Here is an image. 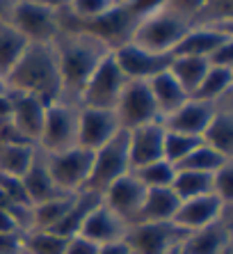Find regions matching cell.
<instances>
[{
  "mask_svg": "<svg viewBox=\"0 0 233 254\" xmlns=\"http://www.w3.org/2000/svg\"><path fill=\"white\" fill-rule=\"evenodd\" d=\"M201 144V137L185 135V133H174V130L165 128V147H163V158L169 160L172 165H178L185 156H190L194 149Z\"/></svg>",
  "mask_w": 233,
  "mask_h": 254,
  "instance_id": "obj_36",
  "label": "cell"
},
{
  "mask_svg": "<svg viewBox=\"0 0 233 254\" xmlns=\"http://www.w3.org/2000/svg\"><path fill=\"white\" fill-rule=\"evenodd\" d=\"M112 58H115L116 66H119V71L123 73L126 80H144V83L151 80L153 76H158V73L167 71L169 62H172V55L151 53V51L140 48L133 42L115 48Z\"/></svg>",
  "mask_w": 233,
  "mask_h": 254,
  "instance_id": "obj_12",
  "label": "cell"
},
{
  "mask_svg": "<svg viewBox=\"0 0 233 254\" xmlns=\"http://www.w3.org/2000/svg\"><path fill=\"white\" fill-rule=\"evenodd\" d=\"M172 190L178 199H192V197L213 195V174H201V172L190 170H176Z\"/></svg>",
  "mask_w": 233,
  "mask_h": 254,
  "instance_id": "obj_31",
  "label": "cell"
},
{
  "mask_svg": "<svg viewBox=\"0 0 233 254\" xmlns=\"http://www.w3.org/2000/svg\"><path fill=\"white\" fill-rule=\"evenodd\" d=\"M231 0H204L201 9L192 18V25H231Z\"/></svg>",
  "mask_w": 233,
  "mask_h": 254,
  "instance_id": "obj_38",
  "label": "cell"
},
{
  "mask_svg": "<svg viewBox=\"0 0 233 254\" xmlns=\"http://www.w3.org/2000/svg\"><path fill=\"white\" fill-rule=\"evenodd\" d=\"M187 30H190V21H185L167 7H160L137 21V28H135L130 42L137 44L140 48L151 51V53L172 55V51Z\"/></svg>",
  "mask_w": 233,
  "mask_h": 254,
  "instance_id": "obj_3",
  "label": "cell"
},
{
  "mask_svg": "<svg viewBox=\"0 0 233 254\" xmlns=\"http://www.w3.org/2000/svg\"><path fill=\"white\" fill-rule=\"evenodd\" d=\"M146 83H149V89H151L153 103H156V108H158L160 119L176 113V110L190 99V94H187L185 89L178 85V80L169 73V69L163 71V73H158V76H153L151 80H146Z\"/></svg>",
  "mask_w": 233,
  "mask_h": 254,
  "instance_id": "obj_23",
  "label": "cell"
},
{
  "mask_svg": "<svg viewBox=\"0 0 233 254\" xmlns=\"http://www.w3.org/2000/svg\"><path fill=\"white\" fill-rule=\"evenodd\" d=\"M215 110H217V106H213V103L197 101V99L190 96V99H187L185 103L176 110V113H172L169 117L160 119V122H163V126L167 130L201 137V133L206 130V126H208V122L213 119Z\"/></svg>",
  "mask_w": 233,
  "mask_h": 254,
  "instance_id": "obj_19",
  "label": "cell"
},
{
  "mask_svg": "<svg viewBox=\"0 0 233 254\" xmlns=\"http://www.w3.org/2000/svg\"><path fill=\"white\" fill-rule=\"evenodd\" d=\"M231 211V208H229ZM229 211L217 222L185 234L181 250L185 254H229L231 252V215Z\"/></svg>",
  "mask_w": 233,
  "mask_h": 254,
  "instance_id": "obj_16",
  "label": "cell"
},
{
  "mask_svg": "<svg viewBox=\"0 0 233 254\" xmlns=\"http://www.w3.org/2000/svg\"><path fill=\"white\" fill-rule=\"evenodd\" d=\"M208 71V60L206 58H194V55H172L169 62V73L178 80L187 94H192L197 85L201 83L204 73Z\"/></svg>",
  "mask_w": 233,
  "mask_h": 254,
  "instance_id": "obj_29",
  "label": "cell"
},
{
  "mask_svg": "<svg viewBox=\"0 0 233 254\" xmlns=\"http://www.w3.org/2000/svg\"><path fill=\"white\" fill-rule=\"evenodd\" d=\"M208 64L210 66H222V69H231L233 66V39L224 42L217 51L208 55Z\"/></svg>",
  "mask_w": 233,
  "mask_h": 254,
  "instance_id": "obj_43",
  "label": "cell"
},
{
  "mask_svg": "<svg viewBox=\"0 0 233 254\" xmlns=\"http://www.w3.org/2000/svg\"><path fill=\"white\" fill-rule=\"evenodd\" d=\"M115 115L121 130H133L137 126L160 122V115H158V108L153 103L149 83H144V80H128L123 85V92L115 106Z\"/></svg>",
  "mask_w": 233,
  "mask_h": 254,
  "instance_id": "obj_10",
  "label": "cell"
},
{
  "mask_svg": "<svg viewBox=\"0 0 233 254\" xmlns=\"http://www.w3.org/2000/svg\"><path fill=\"white\" fill-rule=\"evenodd\" d=\"M231 89H233V69H222V66L208 64V71L204 73L201 83L197 85V89L190 96L197 101L220 106V103L231 99Z\"/></svg>",
  "mask_w": 233,
  "mask_h": 254,
  "instance_id": "obj_26",
  "label": "cell"
},
{
  "mask_svg": "<svg viewBox=\"0 0 233 254\" xmlns=\"http://www.w3.org/2000/svg\"><path fill=\"white\" fill-rule=\"evenodd\" d=\"M96 254H133L130 248L126 245V241L119 243H108V245H99V252Z\"/></svg>",
  "mask_w": 233,
  "mask_h": 254,
  "instance_id": "obj_45",
  "label": "cell"
},
{
  "mask_svg": "<svg viewBox=\"0 0 233 254\" xmlns=\"http://www.w3.org/2000/svg\"><path fill=\"white\" fill-rule=\"evenodd\" d=\"M115 5V0H69V7H66V12H62V16L71 18L76 23H85V21L103 16Z\"/></svg>",
  "mask_w": 233,
  "mask_h": 254,
  "instance_id": "obj_37",
  "label": "cell"
},
{
  "mask_svg": "<svg viewBox=\"0 0 233 254\" xmlns=\"http://www.w3.org/2000/svg\"><path fill=\"white\" fill-rule=\"evenodd\" d=\"M185 238V231L174 222H137L126 231V245L133 254H167L178 248Z\"/></svg>",
  "mask_w": 233,
  "mask_h": 254,
  "instance_id": "obj_11",
  "label": "cell"
},
{
  "mask_svg": "<svg viewBox=\"0 0 233 254\" xmlns=\"http://www.w3.org/2000/svg\"><path fill=\"white\" fill-rule=\"evenodd\" d=\"M73 195H59L48 201H41L32 206V229H48L53 231L59 225V220L66 215Z\"/></svg>",
  "mask_w": 233,
  "mask_h": 254,
  "instance_id": "obj_32",
  "label": "cell"
},
{
  "mask_svg": "<svg viewBox=\"0 0 233 254\" xmlns=\"http://www.w3.org/2000/svg\"><path fill=\"white\" fill-rule=\"evenodd\" d=\"M144 195H146V188L140 184V179L135 177L133 172H128V174L119 177L103 190L101 201L130 227L137 220V213L142 208Z\"/></svg>",
  "mask_w": 233,
  "mask_h": 254,
  "instance_id": "obj_13",
  "label": "cell"
},
{
  "mask_svg": "<svg viewBox=\"0 0 233 254\" xmlns=\"http://www.w3.org/2000/svg\"><path fill=\"white\" fill-rule=\"evenodd\" d=\"M7 89L30 94L46 106L62 99V78L53 44H30L14 69L7 73Z\"/></svg>",
  "mask_w": 233,
  "mask_h": 254,
  "instance_id": "obj_2",
  "label": "cell"
},
{
  "mask_svg": "<svg viewBox=\"0 0 233 254\" xmlns=\"http://www.w3.org/2000/svg\"><path fill=\"white\" fill-rule=\"evenodd\" d=\"M213 195L220 197L227 206L233 204V160H229L213 174Z\"/></svg>",
  "mask_w": 233,
  "mask_h": 254,
  "instance_id": "obj_39",
  "label": "cell"
},
{
  "mask_svg": "<svg viewBox=\"0 0 233 254\" xmlns=\"http://www.w3.org/2000/svg\"><path fill=\"white\" fill-rule=\"evenodd\" d=\"M126 135H128L130 172L163 158V147H165L163 122H151V124L137 126L133 130H126Z\"/></svg>",
  "mask_w": 233,
  "mask_h": 254,
  "instance_id": "obj_17",
  "label": "cell"
},
{
  "mask_svg": "<svg viewBox=\"0 0 233 254\" xmlns=\"http://www.w3.org/2000/svg\"><path fill=\"white\" fill-rule=\"evenodd\" d=\"M7 21L25 37L28 44H53L59 35V14L35 0H16Z\"/></svg>",
  "mask_w": 233,
  "mask_h": 254,
  "instance_id": "obj_8",
  "label": "cell"
},
{
  "mask_svg": "<svg viewBox=\"0 0 233 254\" xmlns=\"http://www.w3.org/2000/svg\"><path fill=\"white\" fill-rule=\"evenodd\" d=\"M53 51L58 58V69L62 78V99L76 103L82 85L87 83L92 71L110 53L105 44L96 37L76 28H59V35L53 42Z\"/></svg>",
  "mask_w": 233,
  "mask_h": 254,
  "instance_id": "obj_1",
  "label": "cell"
},
{
  "mask_svg": "<svg viewBox=\"0 0 233 254\" xmlns=\"http://www.w3.org/2000/svg\"><path fill=\"white\" fill-rule=\"evenodd\" d=\"M130 172L128 160V135L126 130H119L110 142H105L101 149L92 151V172H89L85 190L103 195V190L116 181L119 177Z\"/></svg>",
  "mask_w": 233,
  "mask_h": 254,
  "instance_id": "obj_6",
  "label": "cell"
},
{
  "mask_svg": "<svg viewBox=\"0 0 233 254\" xmlns=\"http://www.w3.org/2000/svg\"><path fill=\"white\" fill-rule=\"evenodd\" d=\"M5 92H7V80L0 76V94H5Z\"/></svg>",
  "mask_w": 233,
  "mask_h": 254,
  "instance_id": "obj_50",
  "label": "cell"
},
{
  "mask_svg": "<svg viewBox=\"0 0 233 254\" xmlns=\"http://www.w3.org/2000/svg\"><path fill=\"white\" fill-rule=\"evenodd\" d=\"M0 190L5 192L7 197L16 204H30L28 197H25V188L23 181L18 177H7V174H0Z\"/></svg>",
  "mask_w": 233,
  "mask_h": 254,
  "instance_id": "obj_40",
  "label": "cell"
},
{
  "mask_svg": "<svg viewBox=\"0 0 233 254\" xmlns=\"http://www.w3.org/2000/svg\"><path fill=\"white\" fill-rule=\"evenodd\" d=\"M201 5H204V0H167L165 2L167 9H172L185 21H190V25H192V18L197 16V12L201 9Z\"/></svg>",
  "mask_w": 233,
  "mask_h": 254,
  "instance_id": "obj_41",
  "label": "cell"
},
{
  "mask_svg": "<svg viewBox=\"0 0 233 254\" xmlns=\"http://www.w3.org/2000/svg\"><path fill=\"white\" fill-rule=\"evenodd\" d=\"M201 142L213 147L215 151H220V154L233 158V113L229 103L217 106L213 119L201 133Z\"/></svg>",
  "mask_w": 233,
  "mask_h": 254,
  "instance_id": "obj_25",
  "label": "cell"
},
{
  "mask_svg": "<svg viewBox=\"0 0 233 254\" xmlns=\"http://www.w3.org/2000/svg\"><path fill=\"white\" fill-rule=\"evenodd\" d=\"M167 254H185V252H183V250H181V245H178V248H174V250H169V252Z\"/></svg>",
  "mask_w": 233,
  "mask_h": 254,
  "instance_id": "obj_51",
  "label": "cell"
},
{
  "mask_svg": "<svg viewBox=\"0 0 233 254\" xmlns=\"http://www.w3.org/2000/svg\"><path fill=\"white\" fill-rule=\"evenodd\" d=\"M231 206H227L220 197L215 195H204V197H192V199H183L176 208L174 222L178 229H183L185 234L197 229H204V227L213 225L224 215Z\"/></svg>",
  "mask_w": 233,
  "mask_h": 254,
  "instance_id": "obj_15",
  "label": "cell"
},
{
  "mask_svg": "<svg viewBox=\"0 0 233 254\" xmlns=\"http://www.w3.org/2000/svg\"><path fill=\"white\" fill-rule=\"evenodd\" d=\"M229 160H233V158L220 154V151H215L213 147H208V144L201 142L192 154L185 156V158L176 165V170H190V172H201V174H215L222 165H227Z\"/></svg>",
  "mask_w": 233,
  "mask_h": 254,
  "instance_id": "obj_33",
  "label": "cell"
},
{
  "mask_svg": "<svg viewBox=\"0 0 233 254\" xmlns=\"http://www.w3.org/2000/svg\"><path fill=\"white\" fill-rule=\"evenodd\" d=\"M121 130L115 110L80 108L78 110V147L96 151Z\"/></svg>",
  "mask_w": 233,
  "mask_h": 254,
  "instance_id": "obj_14",
  "label": "cell"
},
{
  "mask_svg": "<svg viewBox=\"0 0 233 254\" xmlns=\"http://www.w3.org/2000/svg\"><path fill=\"white\" fill-rule=\"evenodd\" d=\"M28 46L30 44L25 42V37L9 21H0V76L7 78Z\"/></svg>",
  "mask_w": 233,
  "mask_h": 254,
  "instance_id": "obj_30",
  "label": "cell"
},
{
  "mask_svg": "<svg viewBox=\"0 0 233 254\" xmlns=\"http://www.w3.org/2000/svg\"><path fill=\"white\" fill-rule=\"evenodd\" d=\"M133 174L140 179V184L144 186L146 190L151 188H172L174 184V177H176V167L169 163V160L160 158V160H153L149 165H142L137 170H133Z\"/></svg>",
  "mask_w": 233,
  "mask_h": 254,
  "instance_id": "obj_35",
  "label": "cell"
},
{
  "mask_svg": "<svg viewBox=\"0 0 233 254\" xmlns=\"http://www.w3.org/2000/svg\"><path fill=\"white\" fill-rule=\"evenodd\" d=\"M229 39H233V25H190L172 55H194L208 60V55Z\"/></svg>",
  "mask_w": 233,
  "mask_h": 254,
  "instance_id": "obj_18",
  "label": "cell"
},
{
  "mask_svg": "<svg viewBox=\"0 0 233 254\" xmlns=\"http://www.w3.org/2000/svg\"><path fill=\"white\" fill-rule=\"evenodd\" d=\"M44 156H46V165L51 170V177L55 181V186L59 188V192L76 195V192L85 190L89 172H92V151L82 147H71L66 151Z\"/></svg>",
  "mask_w": 233,
  "mask_h": 254,
  "instance_id": "obj_9",
  "label": "cell"
},
{
  "mask_svg": "<svg viewBox=\"0 0 233 254\" xmlns=\"http://www.w3.org/2000/svg\"><path fill=\"white\" fill-rule=\"evenodd\" d=\"M23 188H25V197H28L30 206H35V204H41V201H48L53 197H59L64 195V192H59V188L55 186L51 177V170L46 165V156L41 154L39 149H37V156L32 160V165L28 167L23 177Z\"/></svg>",
  "mask_w": 233,
  "mask_h": 254,
  "instance_id": "obj_22",
  "label": "cell"
},
{
  "mask_svg": "<svg viewBox=\"0 0 233 254\" xmlns=\"http://www.w3.org/2000/svg\"><path fill=\"white\" fill-rule=\"evenodd\" d=\"M12 117V94L7 89L5 94H0V122H7Z\"/></svg>",
  "mask_w": 233,
  "mask_h": 254,
  "instance_id": "obj_46",
  "label": "cell"
},
{
  "mask_svg": "<svg viewBox=\"0 0 233 254\" xmlns=\"http://www.w3.org/2000/svg\"><path fill=\"white\" fill-rule=\"evenodd\" d=\"M99 204H101V195H96V192H89V190L76 192L73 199H71V206H69V211H66V215L59 220V225L53 231L64 238L76 236L78 231H80L82 222L87 220V215L99 206Z\"/></svg>",
  "mask_w": 233,
  "mask_h": 254,
  "instance_id": "obj_27",
  "label": "cell"
},
{
  "mask_svg": "<svg viewBox=\"0 0 233 254\" xmlns=\"http://www.w3.org/2000/svg\"><path fill=\"white\" fill-rule=\"evenodd\" d=\"M0 254H25L23 234L21 231H5V234H0Z\"/></svg>",
  "mask_w": 233,
  "mask_h": 254,
  "instance_id": "obj_42",
  "label": "cell"
},
{
  "mask_svg": "<svg viewBox=\"0 0 233 254\" xmlns=\"http://www.w3.org/2000/svg\"><path fill=\"white\" fill-rule=\"evenodd\" d=\"M116 5H123V2H128V0H115Z\"/></svg>",
  "mask_w": 233,
  "mask_h": 254,
  "instance_id": "obj_52",
  "label": "cell"
},
{
  "mask_svg": "<svg viewBox=\"0 0 233 254\" xmlns=\"http://www.w3.org/2000/svg\"><path fill=\"white\" fill-rule=\"evenodd\" d=\"M16 0H0V21H7L9 12H12V7Z\"/></svg>",
  "mask_w": 233,
  "mask_h": 254,
  "instance_id": "obj_49",
  "label": "cell"
},
{
  "mask_svg": "<svg viewBox=\"0 0 233 254\" xmlns=\"http://www.w3.org/2000/svg\"><path fill=\"white\" fill-rule=\"evenodd\" d=\"M37 156V144L16 142V144H0V174L7 177H23Z\"/></svg>",
  "mask_w": 233,
  "mask_h": 254,
  "instance_id": "obj_28",
  "label": "cell"
},
{
  "mask_svg": "<svg viewBox=\"0 0 233 254\" xmlns=\"http://www.w3.org/2000/svg\"><path fill=\"white\" fill-rule=\"evenodd\" d=\"M181 199L176 197V192L172 188H151L146 190L144 201H142V208L137 213V222H172L176 215V208H178Z\"/></svg>",
  "mask_w": 233,
  "mask_h": 254,
  "instance_id": "obj_24",
  "label": "cell"
},
{
  "mask_svg": "<svg viewBox=\"0 0 233 254\" xmlns=\"http://www.w3.org/2000/svg\"><path fill=\"white\" fill-rule=\"evenodd\" d=\"M78 110H80L78 103L64 99L46 106V117L37 140V149L44 154H58L78 147Z\"/></svg>",
  "mask_w": 233,
  "mask_h": 254,
  "instance_id": "obj_4",
  "label": "cell"
},
{
  "mask_svg": "<svg viewBox=\"0 0 233 254\" xmlns=\"http://www.w3.org/2000/svg\"><path fill=\"white\" fill-rule=\"evenodd\" d=\"M128 83L119 71L112 53H108L92 71L87 83L82 85L76 103L80 108H101V110H115L116 101L123 92V85Z\"/></svg>",
  "mask_w": 233,
  "mask_h": 254,
  "instance_id": "obj_7",
  "label": "cell"
},
{
  "mask_svg": "<svg viewBox=\"0 0 233 254\" xmlns=\"http://www.w3.org/2000/svg\"><path fill=\"white\" fill-rule=\"evenodd\" d=\"M66 238L48 229H30L23 234L25 254H64Z\"/></svg>",
  "mask_w": 233,
  "mask_h": 254,
  "instance_id": "obj_34",
  "label": "cell"
},
{
  "mask_svg": "<svg viewBox=\"0 0 233 254\" xmlns=\"http://www.w3.org/2000/svg\"><path fill=\"white\" fill-rule=\"evenodd\" d=\"M126 231H128V225L101 201L99 206L87 215V220L82 222L78 234L85 236L87 241L96 243V245H108V243L123 241V238H126Z\"/></svg>",
  "mask_w": 233,
  "mask_h": 254,
  "instance_id": "obj_20",
  "label": "cell"
},
{
  "mask_svg": "<svg viewBox=\"0 0 233 254\" xmlns=\"http://www.w3.org/2000/svg\"><path fill=\"white\" fill-rule=\"evenodd\" d=\"M137 21H140V16H135L128 9V5H115L110 12H105L103 16L85 21V23H76V21H71V18L59 14V28L82 30V32L96 37L101 44H105L110 53L115 48L123 46V44H128L130 39H133Z\"/></svg>",
  "mask_w": 233,
  "mask_h": 254,
  "instance_id": "obj_5",
  "label": "cell"
},
{
  "mask_svg": "<svg viewBox=\"0 0 233 254\" xmlns=\"http://www.w3.org/2000/svg\"><path fill=\"white\" fill-rule=\"evenodd\" d=\"M5 231H18V227H16V222H14L12 213L0 208V234H5ZM21 234H23V231H21Z\"/></svg>",
  "mask_w": 233,
  "mask_h": 254,
  "instance_id": "obj_47",
  "label": "cell"
},
{
  "mask_svg": "<svg viewBox=\"0 0 233 254\" xmlns=\"http://www.w3.org/2000/svg\"><path fill=\"white\" fill-rule=\"evenodd\" d=\"M96 252H99V245L92 243V241H87V238L80 236V234L66 238L64 254H96Z\"/></svg>",
  "mask_w": 233,
  "mask_h": 254,
  "instance_id": "obj_44",
  "label": "cell"
},
{
  "mask_svg": "<svg viewBox=\"0 0 233 254\" xmlns=\"http://www.w3.org/2000/svg\"><path fill=\"white\" fill-rule=\"evenodd\" d=\"M35 2H39V5L48 7V9H53V12H66V7H69V0H35Z\"/></svg>",
  "mask_w": 233,
  "mask_h": 254,
  "instance_id": "obj_48",
  "label": "cell"
},
{
  "mask_svg": "<svg viewBox=\"0 0 233 254\" xmlns=\"http://www.w3.org/2000/svg\"><path fill=\"white\" fill-rule=\"evenodd\" d=\"M12 94V124L18 128V133L25 137L28 142L37 144L44 126V117H46V103L30 94Z\"/></svg>",
  "mask_w": 233,
  "mask_h": 254,
  "instance_id": "obj_21",
  "label": "cell"
}]
</instances>
